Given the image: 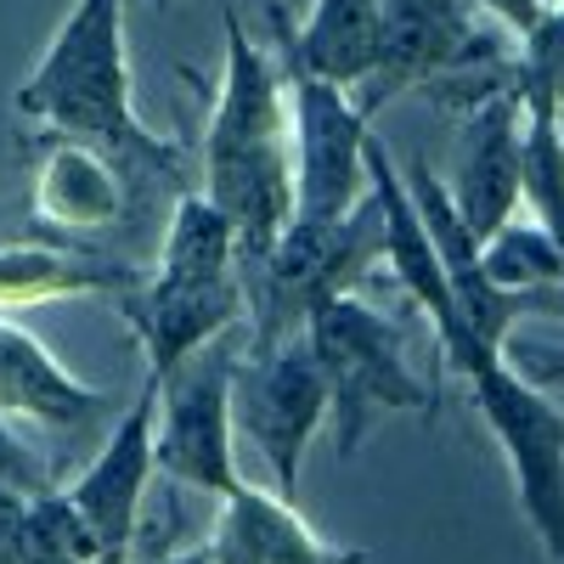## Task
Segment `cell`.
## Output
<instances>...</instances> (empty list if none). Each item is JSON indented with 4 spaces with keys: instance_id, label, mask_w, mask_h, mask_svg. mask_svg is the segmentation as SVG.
Segmentation results:
<instances>
[{
    "instance_id": "obj_13",
    "label": "cell",
    "mask_w": 564,
    "mask_h": 564,
    "mask_svg": "<svg viewBox=\"0 0 564 564\" xmlns=\"http://www.w3.org/2000/svg\"><path fill=\"white\" fill-rule=\"evenodd\" d=\"M520 164H525V97L508 90L457 119V164L446 198L475 238H497L520 209Z\"/></svg>"
},
{
    "instance_id": "obj_11",
    "label": "cell",
    "mask_w": 564,
    "mask_h": 564,
    "mask_svg": "<svg viewBox=\"0 0 564 564\" xmlns=\"http://www.w3.org/2000/svg\"><path fill=\"white\" fill-rule=\"evenodd\" d=\"M153 417H159V390L141 384V395L124 406V417L108 430L97 457H90L68 486H57L63 502L74 508L90 553H97V564H130V553H135L141 508H148L153 480H159Z\"/></svg>"
},
{
    "instance_id": "obj_23",
    "label": "cell",
    "mask_w": 564,
    "mask_h": 564,
    "mask_svg": "<svg viewBox=\"0 0 564 564\" xmlns=\"http://www.w3.org/2000/svg\"><path fill=\"white\" fill-rule=\"evenodd\" d=\"M23 513H29V497L0 486V564H23Z\"/></svg>"
},
{
    "instance_id": "obj_17",
    "label": "cell",
    "mask_w": 564,
    "mask_h": 564,
    "mask_svg": "<svg viewBox=\"0 0 564 564\" xmlns=\"http://www.w3.org/2000/svg\"><path fill=\"white\" fill-rule=\"evenodd\" d=\"M372 29H379V0H311L300 18V34L289 40V52L300 68L350 90L367 74Z\"/></svg>"
},
{
    "instance_id": "obj_19",
    "label": "cell",
    "mask_w": 564,
    "mask_h": 564,
    "mask_svg": "<svg viewBox=\"0 0 564 564\" xmlns=\"http://www.w3.org/2000/svg\"><path fill=\"white\" fill-rule=\"evenodd\" d=\"M23 564H97L90 553L74 508L63 502V491H45V497H29V513H23Z\"/></svg>"
},
{
    "instance_id": "obj_18",
    "label": "cell",
    "mask_w": 564,
    "mask_h": 564,
    "mask_svg": "<svg viewBox=\"0 0 564 564\" xmlns=\"http://www.w3.org/2000/svg\"><path fill=\"white\" fill-rule=\"evenodd\" d=\"M486 276L508 294H536V289H558L564 294V265L558 249L547 243V231L536 220H508L497 238L480 243Z\"/></svg>"
},
{
    "instance_id": "obj_26",
    "label": "cell",
    "mask_w": 564,
    "mask_h": 564,
    "mask_svg": "<svg viewBox=\"0 0 564 564\" xmlns=\"http://www.w3.org/2000/svg\"><path fill=\"white\" fill-rule=\"evenodd\" d=\"M148 7H175V0H148ZM220 7H238V0H220Z\"/></svg>"
},
{
    "instance_id": "obj_6",
    "label": "cell",
    "mask_w": 564,
    "mask_h": 564,
    "mask_svg": "<svg viewBox=\"0 0 564 564\" xmlns=\"http://www.w3.org/2000/svg\"><path fill=\"white\" fill-rule=\"evenodd\" d=\"M18 148H23V170H29V226L40 238L124 254L119 243L141 238L148 204H164V209L175 204L135 170H124L113 153L90 148V141L23 130Z\"/></svg>"
},
{
    "instance_id": "obj_7",
    "label": "cell",
    "mask_w": 564,
    "mask_h": 564,
    "mask_svg": "<svg viewBox=\"0 0 564 564\" xmlns=\"http://www.w3.org/2000/svg\"><path fill=\"white\" fill-rule=\"evenodd\" d=\"M520 57L502 29L480 23L463 0H379V29H372V57L367 74L350 85L356 108L372 119L384 102L435 85L463 79V74H486Z\"/></svg>"
},
{
    "instance_id": "obj_10",
    "label": "cell",
    "mask_w": 564,
    "mask_h": 564,
    "mask_svg": "<svg viewBox=\"0 0 564 564\" xmlns=\"http://www.w3.org/2000/svg\"><path fill=\"white\" fill-rule=\"evenodd\" d=\"M243 339H215L198 356H186L159 384V417H153V463L159 480L193 491V497H226L238 486V430H231V361Z\"/></svg>"
},
{
    "instance_id": "obj_12",
    "label": "cell",
    "mask_w": 564,
    "mask_h": 564,
    "mask_svg": "<svg viewBox=\"0 0 564 564\" xmlns=\"http://www.w3.org/2000/svg\"><path fill=\"white\" fill-rule=\"evenodd\" d=\"M130 339L141 350V384L159 390L170 372L198 356L204 345L226 339L231 327H243V289H238V271H220V276H186V271H148L141 289L113 300Z\"/></svg>"
},
{
    "instance_id": "obj_8",
    "label": "cell",
    "mask_w": 564,
    "mask_h": 564,
    "mask_svg": "<svg viewBox=\"0 0 564 564\" xmlns=\"http://www.w3.org/2000/svg\"><path fill=\"white\" fill-rule=\"evenodd\" d=\"M300 29H271L289 74V148H294V220H339L367 198V135L372 119L345 85L294 63L289 40Z\"/></svg>"
},
{
    "instance_id": "obj_5",
    "label": "cell",
    "mask_w": 564,
    "mask_h": 564,
    "mask_svg": "<svg viewBox=\"0 0 564 564\" xmlns=\"http://www.w3.org/2000/svg\"><path fill=\"white\" fill-rule=\"evenodd\" d=\"M305 345L327 379V423H334L339 457H356L390 412H441V390L406 356V327L367 294L327 300L305 322Z\"/></svg>"
},
{
    "instance_id": "obj_15",
    "label": "cell",
    "mask_w": 564,
    "mask_h": 564,
    "mask_svg": "<svg viewBox=\"0 0 564 564\" xmlns=\"http://www.w3.org/2000/svg\"><path fill=\"white\" fill-rule=\"evenodd\" d=\"M209 553L215 564H367L361 547H339L316 536L300 502L249 480H238L215 502Z\"/></svg>"
},
{
    "instance_id": "obj_24",
    "label": "cell",
    "mask_w": 564,
    "mask_h": 564,
    "mask_svg": "<svg viewBox=\"0 0 564 564\" xmlns=\"http://www.w3.org/2000/svg\"><path fill=\"white\" fill-rule=\"evenodd\" d=\"M305 7L311 0H260V18H265V29H300Z\"/></svg>"
},
{
    "instance_id": "obj_21",
    "label": "cell",
    "mask_w": 564,
    "mask_h": 564,
    "mask_svg": "<svg viewBox=\"0 0 564 564\" xmlns=\"http://www.w3.org/2000/svg\"><path fill=\"white\" fill-rule=\"evenodd\" d=\"M463 7L468 12H475L480 23H491V29H502L513 45H520L542 18H547V7H553V0H463Z\"/></svg>"
},
{
    "instance_id": "obj_4",
    "label": "cell",
    "mask_w": 564,
    "mask_h": 564,
    "mask_svg": "<svg viewBox=\"0 0 564 564\" xmlns=\"http://www.w3.org/2000/svg\"><path fill=\"white\" fill-rule=\"evenodd\" d=\"M441 367L468 384V401L513 475V502H520L531 536L553 564H564V406L536 379H525L508 350H491L475 334L446 345Z\"/></svg>"
},
{
    "instance_id": "obj_20",
    "label": "cell",
    "mask_w": 564,
    "mask_h": 564,
    "mask_svg": "<svg viewBox=\"0 0 564 564\" xmlns=\"http://www.w3.org/2000/svg\"><path fill=\"white\" fill-rule=\"evenodd\" d=\"M0 486H12L18 497H45V491H57V468L52 457H45L29 430H18V423L0 412Z\"/></svg>"
},
{
    "instance_id": "obj_9",
    "label": "cell",
    "mask_w": 564,
    "mask_h": 564,
    "mask_svg": "<svg viewBox=\"0 0 564 564\" xmlns=\"http://www.w3.org/2000/svg\"><path fill=\"white\" fill-rule=\"evenodd\" d=\"M231 430L265 457L271 491L294 502L305 452L327 430V379L305 334L282 345H238V361H231Z\"/></svg>"
},
{
    "instance_id": "obj_2",
    "label": "cell",
    "mask_w": 564,
    "mask_h": 564,
    "mask_svg": "<svg viewBox=\"0 0 564 564\" xmlns=\"http://www.w3.org/2000/svg\"><path fill=\"white\" fill-rule=\"evenodd\" d=\"M124 7L130 0H74L34 74L12 90V113H23L29 130L90 141L148 186H159L164 198H181L193 193L186 186V141L153 135L135 113Z\"/></svg>"
},
{
    "instance_id": "obj_3",
    "label": "cell",
    "mask_w": 564,
    "mask_h": 564,
    "mask_svg": "<svg viewBox=\"0 0 564 564\" xmlns=\"http://www.w3.org/2000/svg\"><path fill=\"white\" fill-rule=\"evenodd\" d=\"M384 271V215L367 198L339 220H289V231L249 265H238L243 289V345L300 339L305 322L345 294H367Z\"/></svg>"
},
{
    "instance_id": "obj_14",
    "label": "cell",
    "mask_w": 564,
    "mask_h": 564,
    "mask_svg": "<svg viewBox=\"0 0 564 564\" xmlns=\"http://www.w3.org/2000/svg\"><path fill=\"white\" fill-rule=\"evenodd\" d=\"M0 412L52 435H85L113 412V395L74 379L12 311H0Z\"/></svg>"
},
{
    "instance_id": "obj_22",
    "label": "cell",
    "mask_w": 564,
    "mask_h": 564,
    "mask_svg": "<svg viewBox=\"0 0 564 564\" xmlns=\"http://www.w3.org/2000/svg\"><path fill=\"white\" fill-rule=\"evenodd\" d=\"M508 361L520 367L525 379H536L542 390H547V384L564 390V350H553V345H525V339H520V345H508Z\"/></svg>"
},
{
    "instance_id": "obj_25",
    "label": "cell",
    "mask_w": 564,
    "mask_h": 564,
    "mask_svg": "<svg viewBox=\"0 0 564 564\" xmlns=\"http://www.w3.org/2000/svg\"><path fill=\"white\" fill-rule=\"evenodd\" d=\"M153 564H215V553H209V542H186V547H175V553H164Z\"/></svg>"
},
{
    "instance_id": "obj_1",
    "label": "cell",
    "mask_w": 564,
    "mask_h": 564,
    "mask_svg": "<svg viewBox=\"0 0 564 564\" xmlns=\"http://www.w3.org/2000/svg\"><path fill=\"white\" fill-rule=\"evenodd\" d=\"M226 12V74L204 119L198 193L226 215L238 265L260 260L294 220V148H289V74L276 45H260L238 7Z\"/></svg>"
},
{
    "instance_id": "obj_16",
    "label": "cell",
    "mask_w": 564,
    "mask_h": 564,
    "mask_svg": "<svg viewBox=\"0 0 564 564\" xmlns=\"http://www.w3.org/2000/svg\"><path fill=\"white\" fill-rule=\"evenodd\" d=\"M141 289V265L108 249H79V243H57V238H12L0 243V311L18 305H52V300H124Z\"/></svg>"
}]
</instances>
